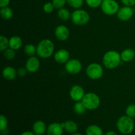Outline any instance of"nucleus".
<instances>
[{
    "instance_id": "obj_29",
    "label": "nucleus",
    "mask_w": 135,
    "mask_h": 135,
    "mask_svg": "<svg viewBox=\"0 0 135 135\" xmlns=\"http://www.w3.org/2000/svg\"><path fill=\"white\" fill-rule=\"evenodd\" d=\"M126 115L131 118L135 117V104H130L125 109Z\"/></svg>"
},
{
    "instance_id": "obj_17",
    "label": "nucleus",
    "mask_w": 135,
    "mask_h": 135,
    "mask_svg": "<svg viewBox=\"0 0 135 135\" xmlns=\"http://www.w3.org/2000/svg\"><path fill=\"white\" fill-rule=\"evenodd\" d=\"M120 54L123 62H131L135 57V51L131 48L125 49Z\"/></svg>"
},
{
    "instance_id": "obj_14",
    "label": "nucleus",
    "mask_w": 135,
    "mask_h": 135,
    "mask_svg": "<svg viewBox=\"0 0 135 135\" xmlns=\"http://www.w3.org/2000/svg\"><path fill=\"white\" fill-rule=\"evenodd\" d=\"M63 127L62 123H53L47 128V135H62L63 133Z\"/></svg>"
},
{
    "instance_id": "obj_33",
    "label": "nucleus",
    "mask_w": 135,
    "mask_h": 135,
    "mask_svg": "<svg viewBox=\"0 0 135 135\" xmlns=\"http://www.w3.org/2000/svg\"><path fill=\"white\" fill-rule=\"evenodd\" d=\"M27 72L28 71L26 67H21V68L17 70V75L21 76V77H24L26 75Z\"/></svg>"
},
{
    "instance_id": "obj_40",
    "label": "nucleus",
    "mask_w": 135,
    "mask_h": 135,
    "mask_svg": "<svg viewBox=\"0 0 135 135\" xmlns=\"http://www.w3.org/2000/svg\"><path fill=\"white\" fill-rule=\"evenodd\" d=\"M103 1H104V0H103Z\"/></svg>"
},
{
    "instance_id": "obj_10",
    "label": "nucleus",
    "mask_w": 135,
    "mask_h": 135,
    "mask_svg": "<svg viewBox=\"0 0 135 135\" xmlns=\"http://www.w3.org/2000/svg\"><path fill=\"white\" fill-rule=\"evenodd\" d=\"M85 94L84 88L80 85L73 86L69 91L70 97L72 99V100L75 101V102L82 101Z\"/></svg>"
},
{
    "instance_id": "obj_18",
    "label": "nucleus",
    "mask_w": 135,
    "mask_h": 135,
    "mask_svg": "<svg viewBox=\"0 0 135 135\" xmlns=\"http://www.w3.org/2000/svg\"><path fill=\"white\" fill-rule=\"evenodd\" d=\"M22 40L18 36H13L9 38V47L14 50H18L22 47Z\"/></svg>"
},
{
    "instance_id": "obj_3",
    "label": "nucleus",
    "mask_w": 135,
    "mask_h": 135,
    "mask_svg": "<svg viewBox=\"0 0 135 135\" xmlns=\"http://www.w3.org/2000/svg\"><path fill=\"white\" fill-rule=\"evenodd\" d=\"M117 127L119 131L123 134H130L134 131V121L133 118L127 115L121 116L117 120Z\"/></svg>"
},
{
    "instance_id": "obj_28",
    "label": "nucleus",
    "mask_w": 135,
    "mask_h": 135,
    "mask_svg": "<svg viewBox=\"0 0 135 135\" xmlns=\"http://www.w3.org/2000/svg\"><path fill=\"white\" fill-rule=\"evenodd\" d=\"M85 1L88 7H90V8H93V9H96L99 7H101L103 0H85Z\"/></svg>"
},
{
    "instance_id": "obj_31",
    "label": "nucleus",
    "mask_w": 135,
    "mask_h": 135,
    "mask_svg": "<svg viewBox=\"0 0 135 135\" xmlns=\"http://www.w3.org/2000/svg\"><path fill=\"white\" fill-rule=\"evenodd\" d=\"M55 7L52 2H47L44 5L43 10L46 13H51L54 11Z\"/></svg>"
},
{
    "instance_id": "obj_37",
    "label": "nucleus",
    "mask_w": 135,
    "mask_h": 135,
    "mask_svg": "<svg viewBox=\"0 0 135 135\" xmlns=\"http://www.w3.org/2000/svg\"><path fill=\"white\" fill-rule=\"evenodd\" d=\"M105 135H117V133L114 131H108V133L105 134Z\"/></svg>"
},
{
    "instance_id": "obj_36",
    "label": "nucleus",
    "mask_w": 135,
    "mask_h": 135,
    "mask_svg": "<svg viewBox=\"0 0 135 135\" xmlns=\"http://www.w3.org/2000/svg\"><path fill=\"white\" fill-rule=\"evenodd\" d=\"M21 135H36L33 132L31 131H25L23 132Z\"/></svg>"
},
{
    "instance_id": "obj_39",
    "label": "nucleus",
    "mask_w": 135,
    "mask_h": 135,
    "mask_svg": "<svg viewBox=\"0 0 135 135\" xmlns=\"http://www.w3.org/2000/svg\"><path fill=\"white\" fill-rule=\"evenodd\" d=\"M133 10H134V13H135V7L134 8V9H133Z\"/></svg>"
},
{
    "instance_id": "obj_19",
    "label": "nucleus",
    "mask_w": 135,
    "mask_h": 135,
    "mask_svg": "<svg viewBox=\"0 0 135 135\" xmlns=\"http://www.w3.org/2000/svg\"><path fill=\"white\" fill-rule=\"evenodd\" d=\"M63 129L66 132L69 133H75L78 130V125L75 121L68 120L64 123H62Z\"/></svg>"
},
{
    "instance_id": "obj_7",
    "label": "nucleus",
    "mask_w": 135,
    "mask_h": 135,
    "mask_svg": "<svg viewBox=\"0 0 135 135\" xmlns=\"http://www.w3.org/2000/svg\"><path fill=\"white\" fill-rule=\"evenodd\" d=\"M119 8V3L115 0H104L101 5V9L103 13L109 16L117 14Z\"/></svg>"
},
{
    "instance_id": "obj_11",
    "label": "nucleus",
    "mask_w": 135,
    "mask_h": 135,
    "mask_svg": "<svg viewBox=\"0 0 135 135\" xmlns=\"http://www.w3.org/2000/svg\"><path fill=\"white\" fill-rule=\"evenodd\" d=\"M40 67V61L39 59L36 56L29 57L25 63V67L27 69L28 72L34 73L37 72Z\"/></svg>"
},
{
    "instance_id": "obj_4",
    "label": "nucleus",
    "mask_w": 135,
    "mask_h": 135,
    "mask_svg": "<svg viewBox=\"0 0 135 135\" xmlns=\"http://www.w3.org/2000/svg\"><path fill=\"white\" fill-rule=\"evenodd\" d=\"M83 104L88 110H95L100 105V98L98 94L94 92H88L85 94L82 100Z\"/></svg>"
},
{
    "instance_id": "obj_12",
    "label": "nucleus",
    "mask_w": 135,
    "mask_h": 135,
    "mask_svg": "<svg viewBox=\"0 0 135 135\" xmlns=\"http://www.w3.org/2000/svg\"><path fill=\"white\" fill-rule=\"evenodd\" d=\"M55 36L60 41H66L70 36L69 29L63 25H60L55 28Z\"/></svg>"
},
{
    "instance_id": "obj_25",
    "label": "nucleus",
    "mask_w": 135,
    "mask_h": 135,
    "mask_svg": "<svg viewBox=\"0 0 135 135\" xmlns=\"http://www.w3.org/2000/svg\"><path fill=\"white\" fill-rule=\"evenodd\" d=\"M9 47V39L5 36L1 35L0 36V50L1 51H5Z\"/></svg>"
},
{
    "instance_id": "obj_38",
    "label": "nucleus",
    "mask_w": 135,
    "mask_h": 135,
    "mask_svg": "<svg viewBox=\"0 0 135 135\" xmlns=\"http://www.w3.org/2000/svg\"><path fill=\"white\" fill-rule=\"evenodd\" d=\"M71 135H83V134H80V133H73Z\"/></svg>"
},
{
    "instance_id": "obj_5",
    "label": "nucleus",
    "mask_w": 135,
    "mask_h": 135,
    "mask_svg": "<svg viewBox=\"0 0 135 135\" xmlns=\"http://www.w3.org/2000/svg\"><path fill=\"white\" fill-rule=\"evenodd\" d=\"M71 21L77 26H84L90 21V15L83 9H76L71 13Z\"/></svg>"
},
{
    "instance_id": "obj_16",
    "label": "nucleus",
    "mask_w": 135,
    "mask_h": 135,
    "mask_svg": "<svg viewBox=\"0 0 135 135\" xmlns=\"http://www.w3.org/2000/svg\"><path fill=\"white\" fill-rule=\"evenodd\" d=\"M2 75L5 79L7 80H13L17 75V71L11 66L5 67L2 71Z\"/></svg>"
},
{
    "instance_id": "obj_27",
    "label": "nucleus",
    "mask_w": 135,
    "mask_h": 135,
    "mask_svg": "<svg viewBox=\"0 0 135 135\" xmlns=\"http://www.w3.org/2000/svg\"><path fill=\"white\" fill-rule=\"evenodd\" d=\"M3 55L4 57L7 59H8V60H11V59H13L15 57V50L9 47V48L6 49L5 51H3Z\"/></svg>"
},
{
    "instance_id": "obj_30",
    "label": "nucleus",
    "mask_w": 135,
    "mask_h": 135,
    "mask_svg": "<svg viewBox=\"0 0 135 135\" xmlns=\"http://www.w3.org/2000/svg\"><path fill=\"white\" fill-rule=\"evenodd\" d=\"M8 125V121L6 117L3 115H1L0 116V131L1 132L7 130Z\"/></svg>"
},
{
    "instance_id": "obj_8",
    "label": "nucleus",
    "mask_w": 135,
    "mask_h": 135,
    "mask_svg": "<svg viewBox=\"0 0 135 135\" xmlns=\"http://www.w3.org/2000/svg\"><path fill=\"white\" fill-rule=\"evenodd\" d=\"M65 71L71 75H77L81 71L83 65L79 59H69L65 64Z\"/></svg>"
},
{
    "instance_id": "obj_35",
    "label": "nucleus",
    "mask_w": 135,
    "mask_h": 135,
    "mask_svg": "<svg viewBox=\"0 0 135 135\" xmlns=\"http://www.w3.org/2000/svg\"><path fill=\"white\" fill-rule=\"evenodd\" d=\"M11 0H0V7H7L10 3Z\"/></svg>"
},
{
    "instance_id": "obj_2",
    "label": "nucleus",
    "mask_w": 135,
    "mask_h": 135,
    "mask_svg": "<svg viewBox=\"0 0 135 135\" xmlns=\"http://www.w3.org/2000/svg\"><path fill=\"white\" fill-rule=\"evenodd\" d=\"M55 50L54 44L51 40L44 39L37 46L36 54L42 59H47L53 55Z\"/></svg>"
},
{
    "instance_id": "obj_24",
    "label": "nucleus",
    "mask_w": 135,
    "mask_h": 135,
    "mask_svg": "<svg viewBox=\"0 0 135 135\" xmlns=\"http://www.w3.org/2000/svg\"><path fill=\"white\" fill-rule=\"evenodd\" d=\"M24 52L28 56H34L37 52V47L32 44H28L26 45L24 47Z\"/></svg>"
},
{
    "instance_id": "obj_6",
    "label": "nucleus",
    "mask_w": 135,
    "mask_h": 135,
    "mask_svg": "<svg viewBox=\"0 0 135 135\" xmlns=\"http://www.w3.org/2000/svg\"><path fill=\"white\" fill-rule=\"evenodd\" d=\"M86 73L90 79L98 80L102 77L104 75V69L99 63H92L87 66Z\"/></svg>"
},
{
    "instance_id": "obj_21",
    "label": "nucleus",
    "mask_w": 135,
    "mask_h": 135,
    "mask_svg": "<svg viewBox=\"0 0 135 135\" xmlns=\"http://www.w3.org/2000/svg\"><path fill=\"white\" fill-rule=\"evenodd\" d=\"M57 16L61 21H67L71 17V13L66 8H61L58 9Z\"/></svg>"
},
{
    "instance_id": "obj_34",
    "label": "nucleus",
    "mask_w": 135,
    "mask_h": 135,
    "mask_svg": "<svg viewBox=\"0 0 135 135\" xmlns=\"http://www.w3.org/2000/svg\"><path fill=\"white\" fill-rule=\"evenodd\" d=\"M124 5L129 7H133L135 5V0H121Z\"/></svg>"
},
{
    "instance_id": "obj_23",
    "label": "nucleus",
    "mask_w": 135,
    "mask_h": 135,
    "mask_svg": "<svg viewBox=\"0 0 135 135\" xmlns=\"http://www.w3.org/2000/svg\"><path fill=\"white\" fill-rule=\"evenodd\" d=\"M73 110L76 114L83 115V113H85L87 109L83 104V102L79 101L76 102V103H75L73 106Z\"/></svg>"
},
{
    "instance_id": "obj_20",
    "label": "nucleus",
    "mask_w": 135,
    "mask_h": 135,
    "mask_svg": "<svg viewBox=\"0 0 135 135\" xmlns=\"http://www.w3.org/2000/svg\"><path fill=\"white\" fill-rule=\"evenodd\" d=\"M103 130L100 127L96 125H91L86 130V135H103Z\"/></svg>"
},
{
    "instance_id": "obj_22",
    "label": "nucleus",
    "mask_w": 135,
    "mask_h": 135,
    "mask_svg": "<svg viewBox=\"0 0 135 135\" xmlns=\"http://www.w3.org/2000/svg\"><path fill=\"white\" fill-rule=\"evenodd\" d=\"M0 15L1 17L5 20H9L12 18L13 15V12L11 8L9 7H1L0 10Z\"/></svg>"
},
{
    "instance_id": "obj_32",
    "label": "nucleus",
    "mask_w": 135,
    "mask_h": 135,
    "mask_svg": "<svg viewBox=\"0 0 135 135\" xmlns=\"http://www.w3.org/2000/svg\"><path fill=\"white\" fill-rule=\"evenodd\" d=\"M51 2L54 4L55 9H59L64 7L65 4L67 3V0H52Z\"/></svg>"
},
{
    "instance_id": "obj_15",
    "label": "nucleus",
    "mask_w": 135,
    "mask_h": 135,
    "mask_svg": "<svg viewBox=\"0 0 135 135\" xmlns=\"http://www.w3.org/2000/svg\"><path fill=\"white\" fill-rule=\"evenodd\" d=\"M32 130L33 133L36 135H43L47 132V127L44 121L38 120L33 124Z\"/></svg>"
},
{
    "instance_id": "obj_13",
    "label": "nucleus",
    "mask_w": 135,
    "mask_h": 135,
    "mask_svg": "<svg viewBox=\"0 0 135 135\" xmlns=\"http://www.w3.org/2000/svg\"><path fill=\"white\" fill-rule=\"evenodd\" d=\"M54 59L59 64H65L70 59V54L65 49H60L54 54Z\"/></svg>"
},
{
    "instance_id": "obj_9",
    "label": "nucleus",
    "mask_w": 135,
    "mask_h": 135,
    "mask_svg": "<svg viewBox=\"0 0 135 135\" xmlns=\"http://www.w3.org/2000/svg\"><path fill=\"white\" fill-rule=\"evenodd\" d=\"M134 14V10L132 7L125 6L119 8L118 12L117 13V18L121 21H128L133 17V15Z\"/></svg>"
},
{
    "instance_id": "obj_1",
    "label": "nucleus",
    "mask_w": 135,
    "mask_h": 135,
    "mask_svg": "<svg viewBox=\"0 0 135 135\" xmlns=\"http://www.w3.org/2000/svg\"><path fill=\"white\" fill-rule=\"evenodd\" d=\"M104 67L108 69H114L121 65V54L115 50H109L104 54L102 58Z\"/></svg>"
},
{
    "instance_id": "obj_26",
    "label": "nucleus",
    "mask_w": 135,
    "mask_h": 135,
    "mask_svg": "<svg viewBox=\"0 0 135 135\" xmlns=\"http://www.w3.org/2000/svg\"><path fill=\"white\" fill-rule=\"evenodd\" d=\"M67 3L72 8L79 9L83 5L84 0H67Z\"/></svg>"
}]
</instances>
